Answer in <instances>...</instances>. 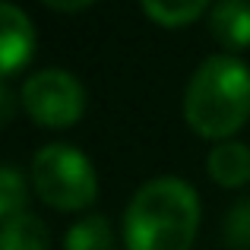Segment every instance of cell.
Wrapping results in <instances>:
<instances>
[{
    "instance_id": "obj_1",
    "label": "cell",
    "mask_w": 250,
    "mask_h": 250,
    "mask_svg": "<svg viewBox=\"0 0 250 250\" xmlns=\"http://www.w3.org/2000/svg\"><path fill=\"white\" fill-rule=\"evenodd\" d=\"M200 228V196L181 177H152L124 215L130 250H190Z\"/></svg>"
},
{
    "instance_id": "obj_2",
    "label": "cell",
    "mask_w": 250,
    "mask_h": 250,
    "mask_svg": "<svg viewBox=\"0 0 250 250\" xmlns=\"http://www.w3.org/2000/svg\"><path fill=\"white\" fill-rule=\"evenodd\" d=\"M190 130L225 143L250 117V67L234 54H212L196 67L184 95Z\"/></svg>"
},
{
    "instance_id": "obj_3",
    "label": "cell",
    "mask_w": 250,
    "mask_h": 250,
    "mask_svg": "<svg viewBox=\"0 0 250 250\" xmlns=\"http://www.w3.org/2000/svg\"><path fill=\"white\" fill-rule=\"evenodd\" d=\"M32 187L51 209L76 212L95 203L98 177L83 149L70 143H51L32 159Z\"/></svg>"
},
{
    "instance_id": "obj_4",
    "label": "cell",
    "mask_w": 250,
    "mask_h": 250,
    "mask_svg": "<svg viewBox=\"0 0 250 250\" xmlns=\"http://www.w3.org/2000/svg\"><path fill=\"white\" fill-rule=\"evenodd\" d=\"M22 108L38 127L63 130L73 127L85 111V89L70 70L48 67L32 73L22 85Z\"/></svg>"
},
{
    "instance_id": "obj_5",
    "label": "cell",
    "mask_w": 250,
    "mask_h": 250,
    "mask_svg": "<svg viewBox=\"0 0 250 250\" xmlns=\"http://www.w3.org/2000/svg\"><path fill=\"white\" fill-rule=\"evenodd\" d=\"M35 54V25L16 3L0 0V80L13 76Z\"/></svg>"
},
{
    "instance_id": "obj_6",
    "label": "cell",
    "mask_w": 250,
    "mask_h": 250,
    "mask_svg": "<svg viewBox=\"0 0 250 250\" xmlns=\"http://www.w3.org/2000/svg\"><path fill=\"white\" fill-rule=\"evenodd\" d=\"M209 32L225 51H241L250 44V3L222 0L209 10Z\"/></svg>"
},
{
    "instance_id": "obj_7",
    "label": "cell",
    "mask_w": 250,
    "mask_h": 250,
    "mask_svg": "<svg viewBox=\"0 0 250 250\" xmlns=\"http://www.w3.org/2000/svg\"><path fill=\"white\" fill-rule=\"evenodd\" d=\"M206 171L222 187H241L250 181V149L234 140L219 143L206 159Z\"/></svg>"
},
{
    "instance_id": "obj_8",
    "label": "cell",
    "mask_w": 250,
    "mask_h": 250,
    "mask_svg": "<svg viewBox=\"0 0 250 250\" xmlns=\"http://www.w3.org/2000/svg\"><path fill=\"white\" fill-rule=\"evenodd\" d=\"M0 250H51V231L35 212H22L0 225Z\"/></svg>"
},
{
    "instance_id": "obj_9",
    "label": "cell",
    "mask_w": 250,
    "mask_h": 250,
    "mask_svg": "<svg viewBox=\"0 0 250 250\" xmlns=\"http://www.w3.org/2000/svg\"><path fill=\"white\" fill-rule=\"evenodd\" d=\"M63 250H114V231L104 215L80 219L63 238Z\"/></svg>"
},
{
    "instance_id": "obj_10",
    "label": "cell",
    "mask_w": 250,
    "mask_h": 250,
    "mask_svg": "<svg viewBox=\"0 0 250 250\" xmlns=\"http://www.w3.org/2000/svg\"><path fill=\"white\" fill-rule=\"evenodd\" d=\"M143 13L165 29H181L200 19L206 13V3L203 0H143Z\"/></svg>"
},
{
    "instance_id": "obj_11",
    "label": "cell",
    "mask_w": 250,
    "mask_h": 250,
    "mask_svg": "<svg viewBox=\"0 0 250 250\" xmlns=\"http://www.w3.org/2000/svg\"><path fill=\"white\" fill-rule=\"evenodd\" d=\"M29 203V184L16 168L0 165V225H6L10 219L25 212Z\"/></svg>"
},
{
    "instance_id": "obj_12",
    "label": "cell",
    "mask_w": 250,
    "mask_h": 250,
    "mask_svg": "<svg viewBox=\"0 0 250 250\" xmlns=\"http://www.w3.org/2000/svg\"><path fill=\"white\" fill-rule=\"evenodd\" d=\"M225 244L234 250H250V200H238L225 212Z\"/></svg>"
},
{
    "instance_id": "obj_13",
    "label": "cell",
    "mask_w": 250,
    "mask_h": 250,
    "mask_svg": "<svg viewBox=\"0 0 250 250\" xmlns=\"http://www.w3.org/2000/svg\"><path fill=\"white\" fill-rule=\"evenodd\" d=\"M16 108H19V102H16V92L10 89L3 80H0V127H6V124L16 117Z\"/></svg>"
},
{
    "instance_id": "obj_14",
    "label": "cell",
    "mask_w": 250,
    "mask_h": 250,
    "mask_svg": "<svg viewBox=\"0 0 250 250\" xmlns=\"http://www.w3.org/2000/svg\"><path fill=\"white\" fill-rule=\"evenodd\" d=\"M51 10H67V13H76V10H85V6H92L89 0H83V3H61V0H48Z\"/></svg>"
}]
</instances>
